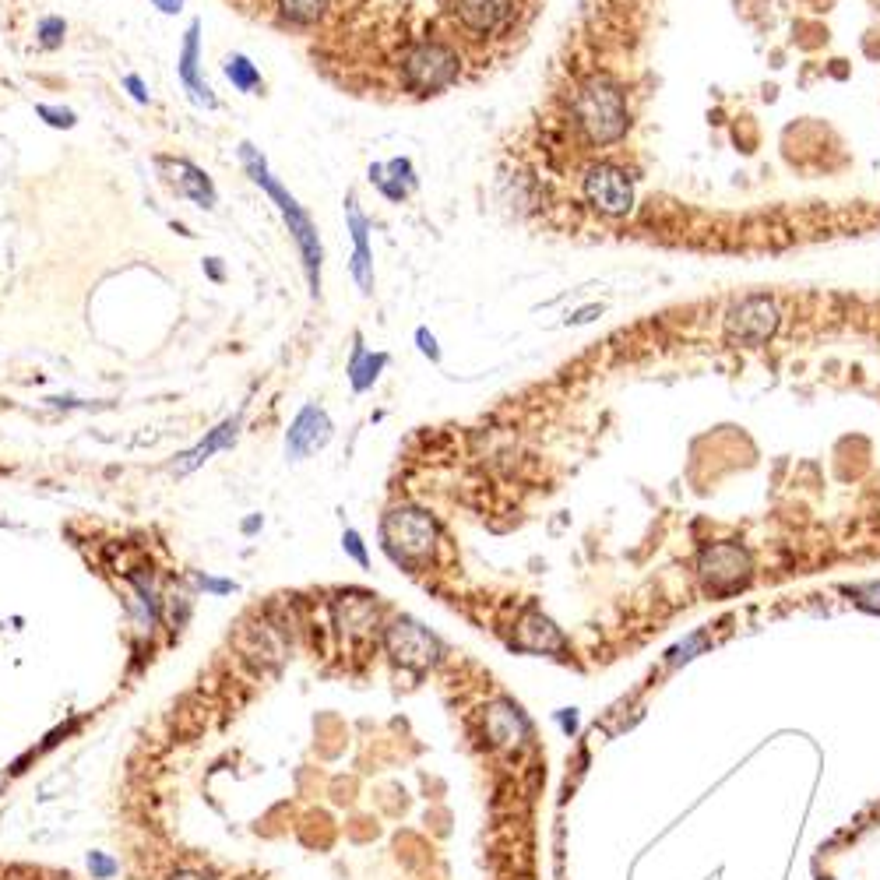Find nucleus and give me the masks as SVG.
Returning a JSON list of instances; mask_svg holds the SVG:
<instances>
[{
  "label": "nucleus",
  "mask_w": 880,
  "mask_h": 880,
  "mask_svg": "<svg viewBox=\"0 0 880 880\" xmlns=\"http://www.w3.org/2000/svg\"><path fill=\"white\" fill-rule=\"evenodd\" d=\"M331 437H335V423H331L328 409L317 402H307L286 430V462H307L310 455L328 448Z\"/></svg>",
  "instance_id": "obj_9"
},
{
  "label": "nucleus",
  "mask_w": 880,
  "mask_h": 880,
  "mask_svg": "<svg viewBox=\"0 0 880 880\" xmlns=\"http://www.w3.org/2000/svg\"><path fill=\"white\" fill-rule=\"evenodd\" d=\"M398 85L412 99L444 96L462 81V53L444 36H419L398 53Z\"/></svg>",
  "instance_id": "obj_3"
},
{
  "label": "nucleus",
  "mask_w": 880,
  "mask_h": 880,
  "mask_svg": "<svg viewBox=\"0 0 880 880\" xmlns=\"http://www.w3.org/2000/svg\"><path fill=\"white\" fill-rule=\"evenodd\" d=\"M152 8H159L162 15H180L184 11V0H148Z\"/></svg>",
  "instance_id": "obj_30"
},
{
  "label": "nucleus",
  "mask_w": 880,
  "mask_h": 880,
  "mask_svg": "<svg viewBox=\"0 0 880 880\" xmlns=\"http://www.w3.org/2000/svg\"><path fill=\"white\" fill-rule=\"evenodd\" d=\"M88 870H92V877H110V873L117 870V863H113L110 856H103V852H92V856H88Z\"/></svg>",
  "instance_id": "obj_26"
},
{
  "label": "nucleus",
  "mask_w": 880,
  "mask_h": 880,
  "mask_svg": "<svg viewBox=\"0 0 880 880\" xmlns=\"http://www.w3.org/2000/svg\"><path fill=\"white\" fill-rule=\"evenodd\" d=\"M36 117L43 120L53 131H74L78 127V113L67 110V106H53V103H36Z\"/></svg>",
  "instance_id": "obj_21"
},
{
  "label": "nucleus",
  "mask_w": 880,
  "mask_h": 880,
  "mask_svg": "<svg viewBox=\"0 0 880 880\" xmlns=\"http://www.w3.org/2000/svg\"><path fill=\"white\" fill-rule=\"evenodd\" d=\"M342 550L349 553L352 560L360 567H370V553H367V543H363V536L356 532V528H345L342 532Z\"/></svg>",
  "instance_id": "obj_24"
},
{
  "label": "nucleus",
  "mask_w": 880,
  "mask_h": 880,
  "mask_svg": "<svg viewBox=\"0 0 880 880\" xmlns=\"http://www.w3.org/2000/svg\"><path fill=\"white\" fill-rule=\"evenodd\" d=\"M778 321H782V314H778V303L771 296H743L726 314V342L743 345V349L768 345L771 335L778 331Z\"/></svg>",
  "instance_id": "obj_7"
},
{
  "label": "nucleus",
  "mask_w": 880,
  "mask_h": 880,
  "mask_svg": "<svg viewBox=\"0 0 880 880\" xmlns=\"http://www.w3.org/2000/svg\"><path fill=\"white\" fill-rule=\"evenodd\" d=\"M194 581H198L201 588H208V592H215V595H229L233 592V581H222V578H208V574H194Z\"/></svg>",
  "instance_id": "obj_27"
},
{
  "label": "nucleus",
  "mask_w": 880,
  "mask_h": 880,
  "mask_svg": "<svg viewBox=\"0 0 880 880\" xmlns=\"http://www.w3.org/2000/svg\"><path fill=\"white\" fill-rule=\"evenodd\" d=\"M201 268H205V275L212 282H226V268H222V257H205V264H201Z\"/></svg>",
  "instance_id": "obj_29"
},
{
  "label": "nucleus",
  "mask_w": 880,
  "mask_h": 880,
  "mask_svg": "<svg viewBox=\"0 0 880 880\" xmlns=\"http://www.w3.org/2000/svg\"><path fill=\"white\" fill-rule=\"evenodd\" d=\"M581 194L585 201L606 219H620L631 215L634 208V180L627 176L624 166H616L609 159H599L592 166H585L581 173Z\"/></svg>",
  "instance_id": "obj_6"
},
{
  "label": "nucleus",
  "mask_w": 880,
  "mask_h": 880,
  "mask_svg": "<svg viewBox=\"0 0 880 880\" xmlns=\"http://www.w3.org/2000/svg\"><path fill=\"white\" fill-rule=\"evenodd\" d=\"M367 180H370V184L377 187V194H381L384 201H391V205H402V201L409 198V191H405V187L398 184V180H391V176H388V169H384V162H370V169H367Z\"/></svg>",
  "instance_id": "obj_19"
},
{
  "label": "nucleus",
  "mask_w": 880,
  "mask_h": 880,
  "mask_svg": "<svg viewBox=\"0 0 880 880\" xmlns=\"http://www.w3.org/2000/svg\"><path fill=\"white\" fill-rule=\"evenodd\" d=\"M176 78L184 85L187 99L201 110H219V96L208 85L205 71H201V18H191V25L184 29V43L176 53Z\"/></svg>",
  "instance_id": "obj_11"
},
{
  "label": "nucleus",
  "mask_w": 880,
  "mask_h": 880,
  "mask_svg": "<svg viewBox=\"0 0 880 880\" xmlns=\"http://www.w3.org/2000/svg\"><path fill=\"white\" fill-rule=\"evenodd\" d=\"M391 356L381 349H367V342H363V335L356 331L352 335V349H349V363H345V377H349V388L352 395H367L370 388H374L377 381H381V374L388 370Z\"/></svg>",
  "instance_id": "obj_14"
},
{
  "label": "nucleus",
  "mask_w": 880,
  "mask_h": 880,
  "mask_svg": "<svg viewBox=\"0 0 880 880\" xmlns=\"http://www.w3.org/2000/svg\"><path fill=\"white\" fill-rule=\"evenodd\" d=\"M384 169H388L391 180H398V184H402L409 194L419 191V173H416V166H412L409 155H395V159L384 162Z\"/></svg>",
  "instance_id": "obj_22"
},
{
  "label": "nucleus",
  "mask_w": 880,
  "mask_h": 880,
  "mask_svg": "<svg viewBox=\"0 0 880 880\" xmlns=\"http://www.w3.org/2000/svg\"><path fill=\"white\" fill-rule=\"evenodd\" d=\"M64 39H67V22L60 15H46V18H39V22H36V43L43 46L46 53L60 50V46H64Z\"/></svg>",
  "instance_id": "obj_20"
},
{
  "label": "nucleus",
  "mask_w": 880,
  "mask_h": 880,
  "mask_svg": "<svg viewBox=\"0 0 880 880\" xmlns=\"http://www.w3.org/2000/svg\"><path fill=\"white\" fill-rule=\"evenodd\" d=\"M240 426H243V409L233 412V416H226L219 426H212V430L205 433V437L194 444L191 451H184V455H176L173 462V476H191L194 469H201L205 462H212L219 451L233 448L236 437H240Z\"/></svg>",
  "instance_id": "obj_12"
},
{
  "label": "nucleus",
  "mask_w": 880,
  "mask_h": 880,
  "mask_svg": "<svg viewBox=\"0 0 880 880\" xmlns=\"http://www.w3.org/2000/svg\"><path fill=\"white\" fill-rule=\"evenodd\" d=\"M155 166H159L162 184H166L169 191L176 194V198L194 201V205L208 208V212L219 205V191H215V180L198 166V162L184 159V155H159V159H155Z\"/></svg>",
  "instance_id": "obj_8"
},
{
  "label": "nucleus",
  "mask_w": 880,
  "mask_h": 880,
  "mask_svg": "<svg viewBox=\"0 0 880 880\" xmlns=\"http://www.w3.org/2000/svg\"><path fill=\"white\" fill-rule=\"evenodd\" d=\"M856 602L866 609H880V585H866V588H856Z\"/></svg>",
  "instance_id": "obj_28"
},
{
  "label": "nucleus",
  "mask_w": 880,
  "mask_h": 880,
  "mask_svg": "<svg viewBox=\"0 0 880 880\" xmlns=\"http://www.w3.org/2000/svg\"><path fill=\"white\" fill-rule=\"evenodd\" d=\"M444 15L465 43H490L514 25L518 0H444Z\"/></svg>",
  "instance_id": "obj_5"
},
{
  "label": "nucleus",
  "mask_w": 880,
  "mask_h": 880,
  "mask_svg": "<svg viewBox=\"0 0 880 880\" xmlns=\"http://www.w3.org/2000/svg\"><path fill=\"white\" fill-rule=\"evenodd\" d=\"M169 880H208V877H201V873H194V870H180V873H173Z\"/></svg>",
  "instance_id": "obj_33"
},
{
  "label": "nucleus",
  "mask_w": 880,
  "mask_h": 880,
  "mask_svg": "<svg viewBox=\"0 0 880 880\" xmlns=\"http://www.w3.org/2000/svg\"><path fill=\"white\" fill-rule=\"evenodd\" d=\"M521 634H536L532 641H525V645H521V648H528V652H546V648H560V645H564V638L553 631L550 620H546V616H539V613H532V616H525V620H521L518 638H521Z\"/></svg>",
  "instance_id": "obj_18"
},
{
  "label": "nucleus",
  "mask_w": 880,
  "mask_h": 880,
  "mask_svg": "<svg viewBox=\"0 0 880 880\" xmlns=\"http://www.w3.org/2000/svg\"><path fill=\"white\" fill-rule=\"evenodd\" d=\"M345 229L352 236V254H349V275L360 289V296H374L377 275H374V243H370V233H374V222L367 219V212L360 208L356 194L345 198Z\"/></svg>",
  "instance_id": "obj_10"
},
{
  "label": "nucleus",
  "mask_w": 880,
  "mask_h": 880,
  "mask_svg": "<svg viewBox=\"0 0 880 880\" xmlns=\"http://www.w3.org/2000/svg\"><path fill=\"white\" fill-rule=\"evenodd\" d=\"M750 574V557L740 546H712L704 553V578L715 592H733L747 581Z\"/></svg>",
  "instance_id": "obj_13"
},
{
  "label": "nucleus",
  "mask_w": 880,
  "mask_h": 880,
  "mask_svg": "<svg viewBox=\"0 0 880 880\" xmlns=\"http://www.w3.org/2000/svg\"><path fill=\"white\" fill-rule=\"evenodd\" d=\"M381 536H384V550L395 560H405V564H419L433 553L437 546V521H433L430 511L423 507H391L381 521Z\"/></svg>",
  "instance_id": "obj_4"
},
{
  "label": "nucleus",
  "mask_w": 880,
  "mask_h": 880,
  "mask_svg": "<svg viewBox=\"0 0 880 880\" xmlns=\"http://www.w3.org/2000/svg\"><path fill=\"white\" fill-rule=\"evenodd\" d=\"M595 314H602V307H585V310H578V314L571 317V324H588Z\"/></svg>",
  "instance_id": "obj_31"
},
{
  "label": "nucleus",
  "mask_w": 880,
  "mask_h": 880,
  "mask_svg": "<svg viewBox=\"0 0 880 880\" xmlns=\"http://www.w3.org/2000/svg\"><path fill=\"white\" fill-rule=\"evenodd\" d=\"M222 74H226V81L240 92V96H257V92L264 88L261 67H257L247 53H229V57L222 60Z\"/></svg>",
  "instance_id": "obj_17"
},
{
  "label": "nucleus",
  "mask_w": 880,
  "mask_h": 880,
  "mask_svg": "<svg viewBox=\"0 0 880 880\" xmlns=\"http://www.w3.org/2000/svg\"><path fill=\"white\" fill-rule=\"evenodd\" d=\"M571 120L592 148H609L631 131V103L624 85L609 74H588L571 96Z\"/></svg>",
  "instance_id": "obj_2"
},
{
  "label": "nucleus",
  "mask_w": 880,
  "mask_h": 880,
  "mask_svg": "<svg viewBox=\"0 0 880 880\" xmlns=\"http://www.w3.org/2000/svg\"><path fill=\"white\" fill-rule=\"evenodd\" d=\"M261 525H264L261 514H250V518L243 521V532H247V536H254V532H257V528H261Z\"/></svg>",
  "instance_id": "obj_32"
},
{
  "label": "nucleus",
  "mask_w": 880,
  "mask_h": 880,
  "mask_svg": "<svg viewBox=\"0 0 880 880\" xmlns=\"http://www.w3.org/2000/svg\"><path fill=\"white\" fill-rule=\"evenodd\" d=\"M412 342H416L419 356H426V360H430L433 367H440V360H444V352H440V342H437V335H433V331L426 328V324H419V328L412 331Z\"/></svg>",
  "instance_id": "obj_23"
},
{
  "label": "nucleus",
  "mask_w": 880,
  "mask_h": 880,
  "mask_svg": "<svg viewBox=\"0 0 880 880\" xmlns=\"http://www.w3.org/2000/svg\"><path fill=\"white\" fill-rule=\"evenodd\" d=\"M236 152H240V166H243V173L250 176V184H257L264 194H268L275 212H279L282 222H286L289 236H293V243H296V254H300L303 279H307L310 296L317 300V296H321V272H324V243H321V233H317L314 219H310V212L300 205V198H296L279 176L272 173V166H268L261 148H254L250 141H240Z\"/></svg>",
  "instance_id": "obj_1"
},
{
  "label": "nucleus",
  "mask_w": 880,
  "mask_h": 880,
  "mask_svg": "<svg viewBox=\"0 0 880 880\" xmlns=\"http://www.w3.org/2000/svg\"><path fill=\"white\" fill-rule=\"evenodd\" d=\"M124 88H127V96H131L138 106L152 103V96H148V85H145V78H141V74H124Z\"/></svg>",
  "instance_id": "obj_25"
},
{
  "label": "nucleus",
  "mask_w": 880,
  "mask_h": 880,
  "mask_svg": "<svg viewBox=\"0 0 880 880\" xmlns=\"http://www.w3.org/2000/svg\"><path fill=\"white\" fill-rule=\"evenodd\" d=\"M388 648L395 659L416 662V666H426L437 655V641L430 638V631L419 627L416 620H409V616H402L388 627Z\"/></svg>",
  "instance_id": "obj_15"
},
{
  "label": "nucleus",
  "mask_w": 880,
  "mask_h": 880,
  "mask_svg": "<svg viewBox=\"0 0 880 880\" xmlns=\"http://www.w3.org/2000/svg\"><path fill=\"white\" fill-rule=\"evenodd\" d=\"M275 11L289 29H317L331 15V0H275Z\"/></svg>",
  "instance_id": "obj_16"
}]
</instances>
